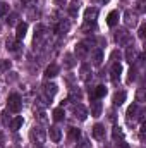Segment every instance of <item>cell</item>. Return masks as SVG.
Listing matches in <instances>:
<instances>
[{
	"label": "cell",
	"instance_id": "8992f818",
	"mask_svg": "<svg viewBox=\"0 0 146 148\" xmlns=\"http://www.w3.org/2000/svg\"><path fill=\"white\" fill-rule=\"evenodd\" d=\"M124 17H126V26H136V23H138V17H136V14H132L131 10H126V14H124Z\"/></svg>",
	"mask_w": 146,
	"mask_h": 148
},
{
	"label": "cell",
	"instance_id": "7c38bea8",
	"mask_svg": "<svg viewBox=\"0 0 146 148\" xmlns=\"http://www.w3.org/2000/svg\"><path fill=\"white\" fill-rule=\"evenodd\" d=\"M88 53V47H86V43L83 41V43H77L76 45V55L77 57H84Z\"/></svg>",
	"mask_w": 146,
	"mask_h": 148
},
{
	"label": "cell",
	"instance_id": "d6986e66",
	"mask_svg": "<svg viewBox=\"0 0 146 148\" xmlns=\"http://www.w3.org/2000/svg\"><path fill=\"white\" fill-rule=\"evenodd\" d=\"M105 95H107V88H105L103 84L96 86V90H95V98H103Z\"/></svg>",
	"mask_w": 146,
	"mask_h": 148
},
{
	"label": "cell",
	"instance_id": "5b68a950",
	"mask_svg": "<svg viewBox=\"0 0 146 148\" xmlns=\"http://www.w3.org/2000/svg\"><path fill=\"white\" fill-rule=\"evenodd\" d=\"M120 73H122V66H120L119 62H115V64L112 66V71H110V77H112V81H119Z\"/></svg>",
	"mask_w": 146,
	"mask_h": 148
},
{
	"label": "cell",
	"instance_id": "1f68e13d",
	"mask_svg": "<svg viewBox=\"0 0 146 148\" xmlns=\"http://www.w3.org/2000/svg\"><path fill=\"white\" fill-rule=\"evenodd\" d=\"M134 79H136V71H134V69H131V71H129V77H127V81H129V83H132Z\"/></svg>",
	"mask_w": 146,
	"mask_h": 148
},
{
	"label": "cell",
	"instance_id": "f1b7e54d",
	"mask_svg": "<svg viewBox=\"0 0 146 148\" xmlns=\"http://www.w3.org/2000/svg\"><path fill=\"white\" fill-rule=\"evenodd\" d=\"M16 19H17V14H10L9 19H7V24H9V26H14V24H16Z\"/></svg>",
	"mask_w": 146,
	"mask_h": 148
},
{
	"label": "cell",
	"instance_id": "4316f807",
	"mask_svg": "<svg viewBox=\"0 0 146 148\" xmlns=\"http://www.w3.org/2000/svg\"><path fill=\"white\" fill-rule=\"evenodd\" d=\"M43 31H45V28H43L41 24H38L36 28H35V40L41 36V35H43Z\"/></svg>",
	"mask_w": 146,
	"mask_h": 148
},
{
	"label": "cell",
	"instance_id": "3957f363",
	"mask_svg": "<svg viewBox=\"0 0 146 148\" xmlns=\"http://www.w3.org/2000/svg\"><path fill=\"white\" fill-rule=\"evenodd\" d=\"M26 33H28V24L26 23H19L17 28H16V40L21 41L23 38L26 36Z\"/></svg>",
	"mask_w": 146,
	"mask_h": 148
},
{
	"label": "cell",
	"instance_id": "603a6c76",
	"mask_svg": "<svg viewBox=\"0 0 146 148\" xmlns=\"http://www.w3.org/2000/svg\"><path fill=\"white\" fill-rule=\"evenodd\" d=\"M77 10H79V2L74 0L72 3H71V7H69V14H71L72 17H76V16H77Z\"/></svg>",
	"mask_w": 146,
	"mask_h": 148
},
{
	"label": "cell",
	"instance_id": "2e32d148",
	"mask_svg": "<svg viewBox=\"0 0 146 148\" xmlns=\"http://www.w3.org/2000/svg\"><path fill=\"white\" fill-rule=\"evenodd\" d=\"M102 60H103V52H102V50H95V52H93V64H95V66H100Z\"/></svg>",
	"mask_w": 146,
	"mask_h": 148
},
{
	"label": "cell",
	"instance_id": "9c48e42d",
	"mask_svg": "<svg viewBox=\"0 0 146 148\" xmlns=\"http://www.w3.org/2000/svg\"><path fill=\"white\" fill-rule=\"evenodd\" d=\"M57 74H59V66H55V64H50V66L45 69V77H46V79L55 77Z\"/></svg>",
	"mask_w": 146,
	"mask_h": 148
},
{
	"label": "cell",
	"instance_id": "cb8c5ba5",
	"mask_svg": "<svg viewBox=\"0 0 146 148\" xmlns=\"http://www.w3.org/2000/svg\"><path fill=\"white\" fill-rule=\"evenodd\" d=\"M67 29H69V23L65 21V23H60V24L55 28V33H59V35H60V33H65Z\"/></svg>",
	"mask_w": 146,
	"mask_h": 148
},
{
	"label": "cell",
	"instance_id": "484cf974",
	"mask_svg": "<svg viewBox=\"0 0 146 148\" xmlns=\"http://www.w3.org/2000/svg\"><path fill=\"white\" fill-rule=\"evenodd\" d=\"M7 12H9V5L3 3V2H0V17H3Z\"/></svg>",
	"mask_w": 146,
	"mask_h": 148
},
{
	"label": "cell",
	"instance_id": "7402d4cb",
	"mask_svg": "<svg viewBox=\"0 0 146 148\" xmlns=\"http://www.w3.org/2000/svg\"><path fill=\"white\" fill-rule=\"evenodd\" d=\"M136 110H138V107H136V105H131V107L127 109V124H132V117H134Z\"/></svg>",
	"mask_w": 146,
	"mask_h": 148
},
{
	"label": "cell",
	"instance_id": "44dd1931",
	"mask_svg": "<svg viewBox=\"0 0 146 148\" xmlns=\"http://www.w3.org/2000/svg\"><path fill=\"white\" fill-rule=\"evenodd\" d=\"M127 38H129V33H126V29H120V31H117V35H115V40L117 41H127Z\"/></svg>",
	"mask_w": 146,
	"mask_h": 148
},
{
	"label": "cell",
	"instance_id": "4dcf8cb0",
	"mask_svg": "<svg viewBox=\"0 0 146 148\" xmlns=\"http://www.w3.org/2000/svg\"><path fill=\"white\" fill-rule=\"evenodd\" d=\"M145 31H146V24H141V28H139V31H138V36L141 38H145Z\"/></svg>",
	"mask_w": 146,
	"mask_h": 148
},
{
	"label": "cell",
	"instance_id": "e0dca14e",
	"mask_svg": "<svg viewBox=\"0 0 146 148\" xmlns=\"http://www.w3.org/2000/svg\"><path fill=\"white\" fill-rule=\"evenodd\" d=\"M5 45H7V50H10V52H16L19 48V41L17 40H12V38H9Z\"/></svg>",
	"mask_w": 146,
	"mask_h": 148
},
{
	"label": "cell",
	"instance_id": "5bb4252c",
	"mask_svg": "<svg viewBox=\"0 0 146 148\" xmlns=\"http://www.w3.org/2000/svg\"><path fill=\"white\" fill-rule=\"evenodd\" d=\"M91 115L93 117H100L102 115V102H93V105H91Z\"/></svg>",
	"mask_w": 146,
	"mask_h": 148
},
{
	"label": "cell",
	"instance_id": "6da1fadb",
	"mask_svg": "<svg viewBox=\"0 0 146 148\" xmlns=\"http://www.w3.org/2000/svg\"><path fill=\"white\" fill-rule=\"evenodd\" d=\"M7 109H9L10 112H19L21 109H23V100H21V97H19L17 93H12V95L9 97Z\"/></svg>",
	"mask_w": 146,
	"mask_h": 148
},
{
	"label": "cell",
	"instance_id": "f546056e",
	"mask_svg": "<svg viewBox=\"0 0 146 148\" xmlns=\"http://www.w3.org/2000/svg\"><path fill=\"white\" fill-rule=\"evenodd\" d=\"M65 60H67V62H65V64H67V67H72V66H74V60H72V55H71V53H67V55H65Z\"/></svg>",
	"mask_w": 146,
	"mask_h": 148
},
{
	"label": "cell",
	"instance_id": "d6a6232c",
	"mask_svg": "<svg viewBox=\"0 0 146 148\" xmlns=\"http://www.w3.org/2000/svg\"><path fill=\"white\" fill-rule=\"evenodd\" d=\"M126 57H127V60H129V62H132V57H134V52H132V48H127V53H126Z\"/></svg>",
	"mask_w": 146,
	"mask_h": 148
},
{
	"label": "cell",
	"instance_id": "7a4b0ae2",
	"mask_svg": "<svg viewBox=\"0 0 146 148\" xmlns=\"http://www.w3.org/2000/svg\"><path fill=\"white\" fill-rule=\"evenodd\" d=\"M96 17H98V9L96 7H88L84 10V21L86 23H95Z\"/></svg>",
	"mask_w": 146,
	"mask_h": 148
},
{
	"label": "cell",
	"instance_id": "836d02e7",
	"mask_svg": "<svg viewBox=\"0 0 146 148\" xmlns=\"http://www.w3.org/2000/svg\"><path fill=\"white\" fill-rule=\"evenodd\" d=\"M31 2H35V0H21L23 5H28V3H31Z\"/></svg>",
	"mask_w": 146,
	"mask_h": 148
},
{
	"label": "cell",
	"instance_id": "e575fe53",
	"mask_svg": "<svg viewBox=\"0 0 146 148\" xmlns=\"http://www.w3.org/2000/svg\"><path fill=\"white\" fill-rule=\"evenodd\" d=\"M120 147H122V148H129V145H126V143H120Z\"/></svg>",
	"mask_w": 146,
	"mask_h": 148
},
{
	"label": "cell",
	"instance_id": "d590c367",
	"mask_svg": "<svg viewBox=\"0 0 146 148\" xmlns=\"http://www.w3.org/2000/svg\"><path fill=\"white\" fill-rule=\"evenodd\" d=\"M55 2H57V3H64L65 0H55Z\"/></svg>",
	"mask_w": 146,
	"mask_h": 148
},
{
	"label": "cell",
	"instance_id": "83f0119b",
	"mask_svg": "<svg viewBox=\"0 0 146 148\" xmlns=\"http://www.w3.org/2000/svg\"><path fill=\"white\" fill-rule=\"evenodd\" d=\"M9 67H10L9 60H0V71H9Z\"/></svg>",
	"mask_w": 146,
	"mask_h": 148
},
{
	"label": "cell",
	"instance_id": "277c9868",
	"mask_svg": "<svg viewBox=\"0 0 146 148\" xmlns=\"http://www.w3.org/2000/svg\"><path fill=\"white\" fill-rule=\"evenodd\" d=\"M48 136H50V140H52L53 143H59L60 138H62V133H60V129H59L57 126H52V127L48 129Z\"/></svg>",
	"mask_w": 146,
	"mask_h": 148
},
{
	"label": "cell",
	"instance_id": "30bf717a",
	"mask_svg": "<svg viewBox=\"0 0 146 148\" xmlns=\"http://www.w3.org/2000/svg\"><path fill=\"white\" fill-rule=\"evenodd\" d=\"M126 91H117L115 95H113V98H112V102H113V105H122L124 102H126Z\"/></svg>",
	"mask_w": 146,
	"mask_h": 148
},
{
	"label": "cell",
	"instance_id": "ba28073f",
	"mask_svg": "<svg viewBox=\"0 0 146 148\" xmlns=\"http://www.w3.org/2000/svg\"><path fill=\"white\" fill-rule=\"evenodd\" d=\"M93 136H95L96 140H103V136H105V127H103L102 124H95V126H93Z\"/></svg>",
	"mask_w": 146,
	"mask_h": 148
},
{
	"label": "cell",
	"instance_id": "8fae6325",
	"mask_svg": "<svg viewBox=\"0 0 146 148\" xmlns=\"http://www.w3.org/2000/svg\"><path fill=\"white\" fill-rule=\"evenodd\" d=\"M57 90H59V88H57L55 83H46V84H45V93H46L48 98H52V97L57 93Z\"/></svg>",
	"mask_w": 146,
	"mask_h": 148
},
{
	"label": "cell",
	"instance_id": "d4e9b609",
	"mask_svg": "<svg viewBox=\"0 0 146 148\" xmlns=\"http://www.w3.org/2000/svg\"><path fill=\"white\" fill-rule=\"evenodd\" d=\"M69 136H71L72 140H77V138L81 136V131H79L77 127H71V129H69Z\"/></svg>",
	"mask_w": 146,
	"mask_h": 148
},
{
	"label": "cell",
	"instance_id": "52a82bcc",
	"mask_svg": "<svg viewBox=\"0 0 146 148\" xmlns=\"http://www.w3.org/2000/svg\"><path fill=\"white\" fill-rule=\"evenodd\" d=\"M117 23H119V10H112V12H108V16H107V24H108L110 28H113Z\"/></svg>",
	"mask_w": 146,
	"mask_h": 148
},
{
	"label": "cell",
	"instance_id": "ffe728a7",
	"mask_svg": "<svg viewBox=\"0 0 146 148\" xmlns=\"http://www.w3.org/2000/svg\"><path fill=\"white\" fill-rule=\"evenodd\" d=\"M64 115H65V112H64V109H55L53 110V114H52V117H53V121H62L64 119Z\"/></svg>",
	"mask_w": 146,
	"mask_h": 148
},
{
	"label": "cell",
	"instance_id": "9a60e30c",
	"mask_svg": "<svg viewBox=\"0 0 146 148\" xmlns=\"http://www.w3.org/2000/svg\"><path fill=\"white\" fill-rule=\"evenodd\" d=\"M112 136H113V140H115V141H119V140L122 141V140H124V131H122V127L115 126V127H113V131H112Z\"/></svg>",
	"mask_w": 146,
	"mask_h": 148
},
{
	"label": "cell",
	"instance_id": "ac0fdd59",
	"mask_svg": "<svg viewBox=\"0 0 146 148\" xmlns=\"http://www.w3.org/2000/svg\"><path fill=\"white\" fill-rule=\"evenodd\" d=\"M23 122H24L23 117H16L14 121H10V129H12V131H17V129L23 126Z\"/></svg>",
	"mask_w": 146,
	"mask_h": 148
},
{
	"label": "cell",
	"instance_id": "4fadbf2b",
	"mask_svg": "<svg viewBox=\"0 0 146 148\" xmlns=\"http://www.w3.org/2000/svg\"><path fill=\"white\" fill-rule=\"evenodd\" d=\"M74 114H76V117H79L81 121H84L86 115H88V112H86V109H84L83 105H76V107H74Z\"/></svg>",
	"mask_w": 146,
	"mask_h": 148
}]
</instances>
